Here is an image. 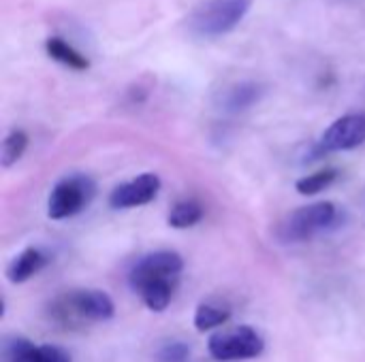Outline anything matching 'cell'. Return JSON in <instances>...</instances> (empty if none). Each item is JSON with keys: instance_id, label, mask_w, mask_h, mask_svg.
Here are the masks:
<instances>
[{"instance_id": "19", "label": "cell", "mask_w": 365, "mask_h": 362, "mask_svg": "<svg viewBox=\"0 0 365 362\" xmlns=\"http://www.w3.org/2000/svg\"><path fill=\"white\" fill-rule=\"evenodd\" d=\"M190 356V348L184 341H169L160 346L156 352V362H186Z\"/></svg>"}, {"instance_id": "12", "label": "cell", "mask_w": 365, "mask_h": 362, "mask_svg": "<svg viewBox=\"0 0 365 362\" xmlns=\"http://www.w3.org/2000/svg\"><path fill=\"white\" fill-rule=\"evenodd\" d=\"M203 220V205L195 198H184V201H178L169 215H167V224L171 228H178V230H186V228H192L197 226L199 222Z\"/></svg>"}, {"instance_id": "15", "label": "cell", "mask_w": 365, "mask_h": 362, "mask_svg": "<svg viewBox=\"0 0 365 362\" xmlns=\"http://www.w3.org/2000/svg\"><path fill=\"white\" fill-rule=\"evenodd\" d=\"M26 147H28V134L19 128L11 130L2 141V156H0L2 169H11L24 156Z\"/></svg>"}, {"instance_id": "1", "label": "cell", "mask_w": 365, "mask_h": 362, "mask_svg": "<svg viewBox=\"0 0 365 362\" xmlns=\"http://www.w3.org/2000/svg\"><path fill=\"white\" fill-rule=\"evenodd\" d=\"M113 316L115 305L103 290H73L60 294L49 305V318L66 329L83 322H107Z\"/></svg>"}, {"instance_id": "14", "label": "cell", "mask_w": 365, "mask_h": 362, "mask_svg": "<svg viewBox=\"0 0 365 362\" xmlns=\"http://www.w3.org/2000/svg\"><path fill=\"white\" fill-rule=\"evenodd\" d=\"M175 284L178 282H154V284H148L143 286L137 294L141 297L143 305L150 309V312H165L173 299V292H175Z\"/></svg>"}, {"instance_id": "4", "label": "cell", "mask_w": 365, "mask_h": 362, "mask_svg": "<svg viewBox=\"0 0 365 362\" xmlns=\"http://www.w3.org/2000/svg\"><path fill=\"white\" fill-rule=\"evenodd\" d=\"M96 183L88 175H68L60 179L47 198V215L51 220H66L81 213L94 198Z\"/></svg>"}, {"instance_id": "3", "label": "cell", "mask_w": 365, "mask_h": 362, "mask_svg": "<svg viewBox=\"0 0 365 362\" xmlns=\"http://www.w3.org/2000/svg\"><path fill=\"white\" fill-rule=\"evenodd\" d=\"M338 220V207L334 203H314L295 209L289 213L280 226L278 237L284 243H304L312 241L321 233L329 230Z\"/></svg>"}, {"instance_id": "6", "label": "cell", "mask_w": 365, "mask_h": 362, "mask_svg": "<svg viewBox=\"0 0 365 362\" xmlns=\"http://www.w3.org/2000/svg\"><path fill=\"white\" fill-rule=\"evenodd\" d=\"M182 271H184L182 256L178 252L160 250L139 258L133 265L128 273V284L135 292H139L143 286L154 282H178Z\"/></svg>"}, {"instance_id": "17", "label": "cell", "mask_w": 365, "mask_h": 362, "mask_svg": "<svg viewBox=\"0 0 365 362\" xmlns=\"http://www.w3.org/2000/svg\"><path fill=\"white\" fill-rule=\"evenodd\" d=\"M34 344L24 337H6L2 344V362H26Z\"/></svg>"}, {"instance_id": "8", "label": "cell", "mask_w": 365, "mask_h": 362, "mask_svg": "<svg viewBox=\"0 0 365 362\" xmlns=\"http://www.w3.org/2000/svg\"><path fill=\"white\" fill-rule=\"evenodd\" d=\"M160 190V177L156 173H143L130 181L115 186L109 194V205L113 209H135L152 203Z\"/></svg>"}, {"instance_id": "11", "label": "cell", "mask_w": 365, "mask_h": 362, "mask_svg": "<svg viewBox=\"0 0 365 362\" xmlns=\"http://www.w3.org/2000/svg\"><path fill=\"white\" fill-rule=\"evenodd\" d=\"M45 51L51 60H56L58 64L73 68V70H86L90 68V60L86 55H81L73 45H68L64 38L60 36H51L45 41Z\"/></svg>"}, {"instance_id": "16", "label": "cell", "mask_w": 365, "mask_h": 362, "mask_svg": "<svg viewBox=\"0 0 365 362\" xmlns=\"http://www.w3.org/2000/svg\"><path fill=\"white\" fill-rule=\"evenodd\" d=\"M336 179H338V171L336 169H325V171H319V173H312V175H306V177L297 179L295 190L302 196H314V194L327 190Z\"/></svg>"}, {"instance_id": "13", "label": "cell", "mask_w": 365, "mask_h": 362, "mask_svg": "<svg viewBox=\"0 0 365 362\" xmlns=\"http://www.w3.org/2000/svg\"><path fill=\"white\" fill-rule=\"evenodd\" d=\"M263 94V87L255 81H244V83H237L233 85L227 94H225V109L227 111H244L248 107H252L255 102H259Z\"/></svg>"}, {"instance_id": "2", "label": "cell", "mask_w": 365, "mask_h": 362, "mask_svg": "<svg viewBox=\"0 0 365 362\" xmlns=\"http://www.w3.org/2000/svg\"><path fill=\"white\" fill-rule=\"evenodd\" d=\"M252 0H203L188 17V30L199 38H218L233 32L248 15Z\"/></svg>"}, {"instance_id": "9", "label": "cell", "mask_w": 365, "mask_h": 362, "mask_svg": "<svg viewBox=\"0 0 365 362\" xmlns=\"http://www.w3.org/2000/svg\"><path fill=\"white\" fill-rule=\"evenodd\" d=\"M49 262V256L38 247H26L21 254H17L11 265L6 267V280L11 284H24L32 280L36 273H41Z\"/></svg>"}, {"instance_id": "5", "label": "cell", "mask_w": 365, "mask_h": 362, "mask_svg": "<svg viewBox=\"0 0 365 362\" xmlns=\"http://www.w3.org/2000/svg\"><path fill=\"white\" fill-rule=\"evenodd\" d=\"M207 350L216 361H250V358H259L263 354L265 341L257 329L242 324L235 329L214 333L207 341Z\"/></svg>"}, {"instance_id": "10", "label": "cell", "mask_w": 365, "mask_h": 362, "mask_svg": "<svg viewBox=\"0 0 365 362\" xmlns=\"http://www.w3.org/2000/svg\"><path fill=\"white\" fill-rule=\"evenodd\" d=\"M229 318H231V305L229 303H225L220 299H207V301L197 305L195 329L199 333L214 331V329H220L222 324H227Z\"/></svg>"}, {"instance_id": "18", "label": "cell", "mask_w": 365, "mask_h": 362, "mask_svg": "<svg viewBox=\"0 0 365 362\" xmlns=\"http://www.w3.org/2000/svg\"><path fill=\"white\" fill-rule=\"evenodd\" d=\"M26 362H71V356L58 346H34Z\"/></svg>"}, {"instance_id": "7", "label": "cell", "mask_w": 365, "mask_h": 362, "mask_svg": "<svg viewBox=\"0 0 365 362\" xmlns=\"http://www.w3.org/2000/svg\"><path fill=\"white\" fill-rule=\"evenodd\" d=\"M365 143V113H349L338 117L321 137L319 154L349 151Z\"/></svg>"}]
</instances>
